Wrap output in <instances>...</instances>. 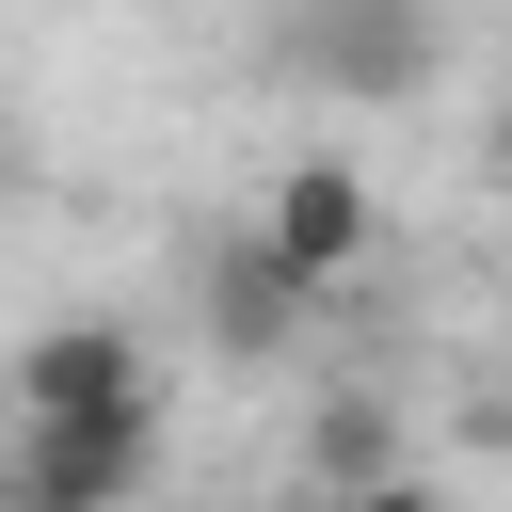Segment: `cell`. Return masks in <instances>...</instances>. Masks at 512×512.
<instances>
[{"label":"cell","mask_w":512,"mask_h":512,"mask_svg":"<svg viewBox=\"0 0 512 512\" xmlns=\"http://www.w3.org/2000/svg\"><path fill=\"white\" fill-rule=\"evenodd\" d=\"M256 240H272V256H288V272L336 304V288L384 256V192H368L336 144H304V160H272V192H256Z\"/></svg>","instance_id":"1"},{"label":"cell","mask_w":512,"mask_h":512,"mask_svg":"<svg viewBox=\"0 0 512 512\" xmlns=\"http://www.w3.org/2000/svg\"><path fill=\"white\" fill-rule=\"evenodd\" d=\"M288 64L320 96H432L448 32H432V0H288Z\"/></svg>","instance_id":"2"},{"label":"cell","mask_w":512,"mask_h":512,"mask_svg":"<svg viewBox=\"0 0 512 512\" xmlns=\"http://www.w3.org/2000/svg\"><path fill=\"white\" fill-rule=\"evenodd\" d=\"M0 416H16V432H48V416H160L144 336H128V320H48V336H16Z\"/></svg>","instance_id":"3"},{"label":"cell","mask_w":512,"mask_h":512,"mask_svg":"<svg viewBox=\"0 0 512 512\" xmlns=\"http://www.w3.org/2000/svg\"><path fill=\"white\" fill-rule=\"evenodd\" d=\"M144 464H160V416H48V432H16V496L32 512H128Z\"/></svg>","instance_id":"4"},{"label":"cell","mask_w":512,"mask_h":512,"mask_svg":"<svg viewBox=\"0 0 512 512\" xmlns=\"http://www.w3.org/2000/svg\"><path fill=\"white\" fill-rule=\"evenodd\" d=\"M304 304H320V288H304V272H288L256 224L208 256V336H224V352H288V336H304Z\"/></svg>","instance_id":"5"},{"label":"cell","mask_w":512,"mask_h":512,"mask_svg":"<svg viewBox=\"0 0 512 512\" xmlns=\"http://www.w3.org/2000/svg\"><path fill=\"white\" fill-rule=\"evenodd\" d=\"M320 464H336V480H368V464H400V448H384V416H368V400H336V416H320Z\"/></svg>","instance_id":"6"},{"label":"cell","mask_w":512,"mask_h":512,"mask_svg":"<svg viewBox=\"0 0 512 512\" xmlns=\"http://www.w3.org/2000/svg\"><path fill=\"white\" fill-rule=\"evenodd\" d=\"M336 512H448V496H432L416 464H368V480H336Z\"/></svg>","instance_id":"7"},{"label":"cell","mask_w":512,"mask_h":512,"mask_svg":"<svg viewBox=\"0 0 512 512\" xmlns=\"http://www.w3.org/2000/svg\"><path fill=\"white\" fill-rule=\"evenodd\" d=\"M0 512H32V496H0Z\"/></svg>","instance_id":"8"},{"label":"cell","mask_w":512,"mask_h":512,"mask_svg":"<svg viewBox=\"0 0 512 512\" xmlns=\"http://www.w3.org/2000/svg\"><path fill=\"white\" fill-rule=\"evenodd\" d=\"M304 512H336V496H304Z\"/></svg>","instance_id":"9"}]
</instances>
